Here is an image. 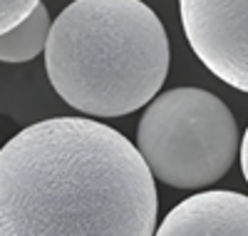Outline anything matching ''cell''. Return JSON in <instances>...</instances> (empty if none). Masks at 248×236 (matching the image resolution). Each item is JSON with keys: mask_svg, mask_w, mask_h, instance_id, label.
<instances>
[{"mask_svg": "<svg viewBox=\"0 0 248 236\" xmlns=\"http://www.w3.org/2000/svg\"><path fill=\"white\" fill-rule=\"evenodd\" d=\"M37 5L40 0H0V35L20 25Z\"/></svg>", "mask_w": 248, "mask_h": 236, "instance_id": "obj_7", "label": "cell"}, {"mask_svg": "<svg viewBox=\"0 0 248 236\" xmlns=\"http://www.w3.org/2000/svg\"><path fill=\"white\" fill-rule=\"evenodd\" d=\"M241 169H243V177L248 182V127H246L243 139H241Z\"/></svg>", "mask_w": 248, "mask_h": 236, "instance_id": "obj_8", "label": "cell"}, {"mask_svg": "<svg viewBox=\"0 0 248 236\" xmlns=\"http://www.w3.org/2000/svg\"><path fill=\"white\" fill-rule=\"evenodd\" d=\"M137 149L154 179L176 189H203L231 169L241 139L231 110L216 95L176 87L147 104Z\"/></svg>", "mask_w": 248, "mask_h": 236, "instance_id": "obj_3", "label": "cell"}, {"mask_svg": "<svg viewBox=\"0 0 248 236\" xmlns=\"http://www.w3.org/2000/svg\"><path fill=\"white\" fill-rule=\"evenodd\" d=\"M156 184L114 127L52 117L0 147V236H154Z\"/></svg>", "mask_w": 248, "mask_h": 236, "instance_id": "obj_1", "label": "cell"}, {"mask_svg": "<svg viewBox=\"0 0 248 236\" xmlns=\"http://www.w3.org/2000/svg\"><path fill=\"white\" fill-rule=\"evenodd\" d=\"M154 236H248V197L238 191H201L176 204Z\"/></svg>", "mask_w": 248, "mask_h": 236, "instance_id": "obj_5", "label": "cell"}, {"mask_svg": "<svg viewBox=\"0 0 248 236\" xmlns=\"http://www.w3.org/2000/svg\"><path fill=\"white\" fill-rule=\"evenodd\" d=\"M45 70L77 112L129 115L149 104L167 80V30L141 0H75L52 23Z\"/></svg>", "mask_w": 248, "mask_h": 236, "instance_id": "obj_2", "label": "cell"}, {"mask_svg": "<svg viewBox=\"0 0 248 236\" xmlns=\"http://www.w3.org/2000/svg\"><path fill=\"white\" fill-rule=\"evenodd\" d=\"M179 13L203 67L248 92V0H179Z\"/></svg>", "mask_w": 248, "mask_h": 236, "instance_id": "obj_4", "label": "cell"}, {"mask_svg": "<svg viewBox=\"0 0 248 236\" xmlns=\"http://www.w3.org/2000/svg\"><path fill=\"white\" fill-rule=\"evenodd\" d=\"M52 30V20L47 8L40 3L23 23L10 33L0 35V60L3 62H28L35 60L47 48V37Z\"/></svg>", "mask_w": 248, "mask_h": 236, "instance_id": "obj_6", "label": "cell"}]
</instances>
